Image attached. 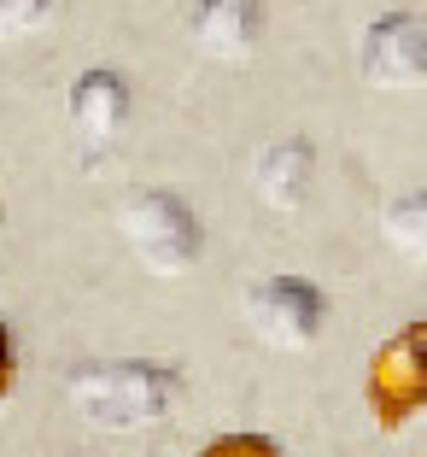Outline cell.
I'll use <instances>...</instances> for the list:
<instances>
[{
    "label": "cell",
    "instance_id": "obj_12",
    "mask_svg": "<svg viewBox=\"0 0 427 457\" xmlns=\"http://www.w3.org/2000/svg\"><path fill=\"white\" fill-rule=\"evenodd\" d=\"M12 370H18V358H12V328H6V317H0V399L12 393Z\"/></svg>",
    "mask_w": 427,
    "mask_h": 457
},
{
    "label": "cell",
    "instance_id": "obj_13",
    "mask_svg": "<svg viewBox=\"0 0 427 457\" xmlns=\"http://www.w3.org/2000/svg\"><path fill=\"white\" fill-rule=\"evenodd\" d=\"M0 217H6V212H0Z\"/></svg>",
    "mask_w": 427,
    "mask_h": 457
},
{
    "label": "cell",
    "instance_id": "obj_4",
    "mask_svg": "<svg viewBox=\"0 0 427 457\" xmlns=\"http://www.w3.org/2000/svg\"><path fill=\"white\" fill-rule=\"evenodd\" d=\"M369 404L387 428L422 417V404H427V328L422 323L381 346V358L369 370Z\"/></svg>",
    "mask_w": 427,
    "mask_h": 457
},
{
    "label": "cell",
    "instance_id": "obj_6",
    "mask_svg": "<svg viewBox=\"0 0 427 457\" xmlns=\"http://www.w3.org/2000/svg\"><path fill=\"white\" fill-rule=\"evenodd\" d=\"M129 82H123V71L111 65H88L77 82H70V129H77V141L88 153L111 147L123 135V123H129Z\"/></svg>",
    "mask_w": 427,
    "mask_h": 457
},
{
    "label": "cell",
    "instance_id": "obj_1",
    "mask_svg": "<svg viewBox=\"0 0 427 457\" xmlns=\"http://www.w3.org/2000/svg\"><path fill=\"white\" fill-rule=\"evenodd\" d=\"M65 393L82 417L100 422V428H147V422H159L182 399V376H176L170 363H147V358L82 363V370H70Z\"/></svg>",
    "mask_w": 427,
    "mask_h": 457
},
{
    "label": "cell",
    "instance_id": "obj_7",
    "mask_svg": "<svg viewBox=\"0 0 427 457\" xmlns=\"http://www.w3.org/2000/svg\"><path fill=\"white\" fill-rule=\"evenodd\" d=\"M258 200L269 205V212H299V205L310 200V182H316V141L310 135H281V141H269L264 153H258Z\"/></svg>",
    "mask_w": 427,
    "mask_h": 457
},
{
    "label": "cell",
    "instance_id": "obj_10",
    "mask_svg": "<svg viewBox=\"0 0 427 457\" xmlns=\"http://www.w3.org/2000/svg\"><path fill=\"white\" fill-rule=\"evenodd\" d=\"M59 0H0V41L12 36H36L47 18H53Z\"/></svg>",
    "mask_w": 427,
    "mask_h": 457
},
{
    "label": "cell",
    "instance_id": "obj_8",
    "mask_svg": "<svg viewBox=\"0 0 427 457\" xmlns=\"http://www.w3.org/2000/svg\"><path fill=\"white\" fill-rule=\"evenodd\" d=\"M187 29L205 59H246L264 36V0H200Z\"/></svg>",
    "mask_w": 427,
    "mask_h": 457
},
{
    "label": "cell",
    "instance_id": "obj_3",
    "mask_svg": "<svg viewBox=\"0 0 427 457\" xmlns=\"http://www.w3.org/2000/svg\"><path fill=\"white\" fill-rule=\"evenodd\" d=\"M246 317L269 346H310L328 323V299L305 276H264L246 294Z\"/></svg>",
    "mask_w": 427,
    "mask_h": 457
},
{
    "label": "cell",
    "instance_id": "obj_2",
    "mask_svg": "<svg viewBox=\"0 0 427 457\" xmlns=\"http://www.w3.org/2000/svg\"><path fill=\"white\" fill-rule=\"evenodd\" d=\"M123 235L152 270H187L200 264L205 253V228H200V212L170 188H141L129 205H123Z\"/></svg>",
    "mask_w": 427,
    "mask_h": 457
},
{
    "label": "cell",
    "instance_id": "obj_11",
    "mask_svg": "<svg viewBox=\"0 0 427 457\" xmlns=\"http://www.w3.org/2000/svg\"><path fill=\"white\" fill-rule=\"evenodd\" d=\"M200 457H281V445L269 440V434H223V440H211Z\"/></svg>",
    "mask_w": 427,
    "mask_h": 457
},
{
    "label": "cell",
    "instance_id": "obj_9",
    "mask_svg": "<svg viewBox=\"0 0 427 457\" xmlns=\"http://www.w3.org/2000/svg\"><path fill=\"white\" fill-rule=\"evenodd\" d=\"M422 223H427L422 188H415V194H398V200L387 205V241L404 246V253H422Z\"/></svg>",
    "mask_w": 427,
    "mask_h": 457
},
{
    "label": "cell",
    "instance_id": "obj_5",
    "mask_svg": "<svg viewBox=\"0 0 427 457\" xmlns=\"http://www.w3.org/2000/svg\"><path fill=\"white\" fill-rule=\"evenodd\" d=\"M363 77L374 88H422L427 77V29L415 12H381L363 29Z\"/></svg>",
    "mask_w": 427,
    "mask_h": 457
}]
</instances>
